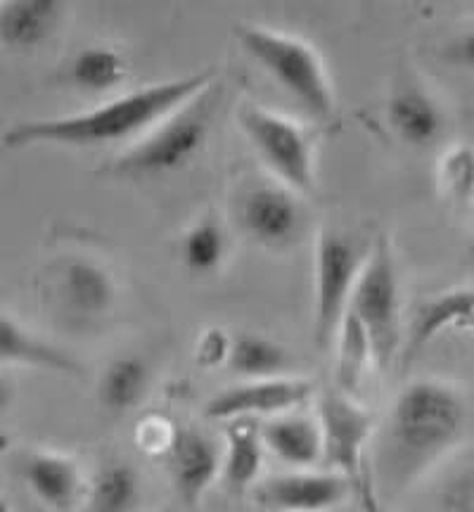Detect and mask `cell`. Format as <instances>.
<instances>
[{
  "label": "cell",
  "mask_w": 474,
  "mask_h": 512,
  "mask_svg": "<svg viewBox=\"0 0 474 512\" xmlns=\"http://www.w3.org/2000/svg\"><path fill=\"white\" fill-rule=\"evenodd\" d=\"M467 425L463 396L453 384L415 380L401 389L375 446L377 489L401 494L458 444Z\"/></svg>",
  "instance_id": "6da1fadb"
},
{
  "label": "cell",
  "mask_w": 474,
  "mask_h": 512,
  "mask_svg": "<svg viewBox=\"0 0 474 512\" xmlns=\"http://www.w3.org/2000/svg\"><path fill=\"white\" fill-rule=\"evenodd\" d=\"M209 83H214V74L197 72L181 76V79L136 88V91L102 102V105L88 112L72 114V117L19 121V124L5 131L3 143L8 147L46 143L95 147L121 143V140H131L136 136L143 138L166 114H171L183 102L195 98Z\"/></svg>",
  "instance_id": "7a4b0ae2"
},
{
  "label": "cell",
  "mask_w": 474,
  "mask_h": 512,
  "mask_svg": "<svg viewBox=\"0 0 474 512\" xmlns=\"http://www.w3.org/2000/svg\"><path fill=\"white\" fill-rule=\"evenodd\" d=\"M237 43L271 79L304 110L328 119L335 110V91L325 64L304 38L261 24H237Z\"/></svg>",
  "instance_id": "3957f363"
},
{
  "label": "cell",
  "mask_w": 474,
  "mask_h": 512,
  "mask_svg": "<svg viewBox=\"0 0 474 512\" xmlns=\"http://www.w3.org/2000/svg\"><path fill=\"white\" fill-rule=\"evenodd\" d=\"M216 105L219 95L214 91V83H209L195 98L166 114L136 145L128 147L114 162V171L121 176L147 178L183 169L207 143Z\"/></svg>",
  "instance_id": "277c9868"
},
{
  "label": "cell",
  "mask_w": 474,
  "mask_h": 512,
  "mask_svg": "<svg viewBox=\"0 0 474 512\" xmlns=\"http://www.w3.org/2000/svg\"><path fill=\"white\" fill-rule=\"evenodd\" d=\"M349 311L363 325L373 349V363L389 370L401 349V285L389 240L380 235L370 247L368 259L351 294Z\"/></svg>",
  "instance_id": "5b68a950"
},
{
  "label": "cell",
  "mask_w": 474,
  "mask_h": 512,
  "mask_svg": "<svg viewBox=\"0 0 474 512\" xmlns=\"http://www.w3.org/2000/svg\"><path fill=\"white\" fill-rule=\"evenodd\" d=\"M370 242L344 230H323L316 242V323L313 339L318 349L335 344L337 330L349 311Z\"/></svg>",
  "instance_id": "8992f818"
},
{
  "label": "cell",
  "mask_w": 474,
  "mask_h": 512,
  "mask_svg": "<svg viewBox=\"0 0 474 512\" xmlns=\"http://www.w3.org/2000/svg\"><path fill=\"white\" fill-rule=\"evenodd\" d=\"M237 121L264 164L283 185L299 192L313 188L316 147L304 126L259 105H242Z\"/></svg>",
  "instance_id": "52a82bcc"
},
{
  "label": "cell",
  "mask_w": 474,
  "mask_h": 512,
  "mask_svg": "<svg viewBox=\"0 0 474 512\" xmlns=\"http://www.w3.org/2000/svg\"><path fill=\"white\" fill-rule=\"evenodd\" d=\"M318 425L323 432V460L356 489L365 475L363 453L373 437L375 413L356 403L351 394L330 389L318 401Z\"/></svg>",
  "instance_id": "ba28073f"
},
{
  "label": "cell",
  "mask_w": 474,
  "mask_h": 512,
  "mask_svg": "<svg viewBox=\"0 0 474 512\" xmlns=\"http://www.w3.org/2000/svg\"><path fill=\"white\" fill-rule=\"evenodd\" d=\"M55 302L69 318L81 323L105 318L117 304V280L100 261L83 254L62 256L53 268Z\"/></svg>",
  "instance_id": "9c48e42d"
},
{
  "label": "cell",
  "mask_w": 474,
  "mask_h": 512,
  "mask_svg": "<svg viewBox=\"0 0 474 512\" xmlns=\"http://www.w3.org/2000/svg\"><path fill=\"white\" fill-rule=\"evenodd\" d=\"M313 387L297 377H275V380H245L235 387L214 394L204 406L209 420L233 422L254 418H278L297 411L311 399Z\"/></svg>",
  "instance_id": "30bf717a"
},
{
  "label": "cell",
  "mask_w": 474,
  "mask_h": 512,
  "mask_svg": "<svg viewBox=\"0 0 474 512\" xmlns=\"http://www.w3.org/2000/svg\"><path fill=\"white\" fill-rule=\"evenodd\" d=\"M354 484L337 472H285L254 484V503L266 512H328L347 501Z\"/></svg>",
  "instance_id": "8fae6325"
},
{
  "label": "cell",
  "mask_w": 474,
  "mask_h": 512,
  "mask_svg": "<svg viewBox=\"0 0 474 512\" xmlns=\"http://www.w3.org/2000/svg\"><path fill=\"white\" fill-rule=\"evenodd\" d=\"M245 233L268 249H287L304 233V209L287 185L259 183L240 200Z\"/></svg>",
  "instance_id": "7c38bea8"
},
{
  "label": "cell",
  "mask_w": 474,
  "mask_h": 512,
  "mask_svg": "<svg viewBox=\"0 0 474 512\" xmlns=\"http://www.w3.org/2000/svg\"><path fill=\"white\" fill-rule=\"evenodd\" d=\"M223 448L195 427L178 430L174 446L166 453L171 484L185 505H197L221 477Z\"/></svg>",
  "instance_id": "4fadbf2b"
},
{
  "label": "cell",
  "mask_w": 474,
  "mask_h": 512,
  "mask_svg": "<svg viewBox=\"0 0 474 512\" xmlns=\"http://www.w3.org/2000/svg\"><path fill=\"white\" fill-rule=\"evenodd\" d=\"M24 482L43 505L53 510H69L86 494L88 482L83 479L79 460L67 453L38 451L24 460Z\"/></svg>",
  "instance_id": "5bb4252c"
},
{
  "label": "cell",
  "mask_w": 474,
  "mask_h": 512,
  "mask_svg": "<svg viewBox=\"0 0 474 512\" xmlns=\"http://www.w3.org/2000/svg\"><path fill=\"white\" fill-rule=\"evenodd\" d=\"M467 325H474V287H458V290H448L425 299L413 316L406 363L444 330L467 328Z\"/></svg>",
  "instance_id": "9a60e30c"
},
{
  "label": "cell",
  "mask_w": 474,
  "mask_h": 512,
  "mask_svg": "<svg viewBox=\"0 0 474 512\" xmlns=\"http://www.w3.org/2000/svg\"><path fill=\"white\" fill-rule=\"evenodd\" d=\"M0 363L53 370L62 375H81L83 368L72 354L46 342L43 337L0 311Z\"/></svg>",
  "instance_id": "2e32d148"
},
{
  "label": "cell",
  "mask_w": 474,
  "mask_h": 512,
  "mask_svg": "<svg viewBox=\"0 0 474 512\" xmlns=\"http://www.w3.org/2000/svg\"><path fill=\"white\" fill-rule=\"evenodd\" d=\"M261 439L268 451L299 470H309L323 460V432L318 418L311 420L297 413L278 415L261 427Z\"/></svg>",
  "instance_id": "e0dca14e"
},
{
  "label": "cell",
  "mask_w": 474,
  "mask_h": 512,
  "mask_svg": "<svg viewBox=\"0 0 474 512\" xmlns=\"http://www.w3.org/2000/svg\"><path fill=\"white\" fill-rule=\"evenodd\" d=\"M389 124L403 143L411 147L434 145L444 131V117L432 95L420 86L399 88L387 105Z\"/></svg>",
  "instance_id": "ac0fdd59"
},
{
  "label": "cell",
  "mask_w": 474,
  "mask_h": 512,
  "mask_svg": "<svg viewBox=\"0 0 474 512\" xmlns=\"http://www.w3.org/2000/svg\"><path fill=\"white\" fill-rule=\"evenodd\" d=\"M152 387V366L140 354L112 358L98 380V401L107 413L136 411Z\"/></svg>",
  "instance_id": "d6986e66"
},
{
  "label": "cell",
  "mask_w": 474,
  "mask_h": 512,
  "mask_svg": "<svg viewBox=\"0 0 474 512\" xmlns=\"http://www.w3.org/2000/svg\"><path fill=\"white\" fill-rule=\"evenodd\" d=\"M264 439L261 427L252 420H233L226 430L221 477L233 494L252 491L264 467Z\"/></svg>",
  "instance_id": "ffe728a7"
},
{
  "label": "cell",
  "mask_w": 474,
  "mask_h": 512,
  "mask_svg": "<svg viewBox=\"0 0 474 512\" xmlns=\"http://www.w3.org/2000/svg\"><path fill=\"white\" fill-rule=\"evenodd\" d=\"M62 5L55 0H10L0 3V43L36 48L53 34Z\"/></svg>",
  "instance_id": "44dd1931"
},
{
  "label": "cell",
  "mask_w": 474,
  "mask_h": 512,
  "mask_svg": "<svg viewBox=\"0 0 474 512\" xmlns=\"http://www.w3.org/2000/svg\"><path fill=\"white\" fill-rule=\"evenodd\" d=\"M88 512H136L143 503V479L128 460H110L86 486Z\"/></svg>",
  "instance_id": "7402d4cb"
},
{
  "label": "cell",
  "mask_w": 474,
  "mask_h": 512,
  "mask_svg": "<svg viewBox=\"0 0 474 512\" xmlns=\"http://www.w3.org/2000/svg\"><path fill=\"white\" fill-rule=\"evenodd\" d=\"M226 366L242 380H275V377H287L292 356L271 337L240 332L237 337H230Z\"/></svg>",
  "instance_id": "603a6c76"
},
{
  "label": "cell",
  "mask_w": 474,
  "mask_h": 512,
  "mask_svg": "<svg viewBox=\"0 0 474 512\" xmlns=\"http://www.w3.org/2000/svg\"><path fill=\"white\" fill-rule=\"evenodd\" d=\"M126 57L112 46H86L69 62V83L86 93H110L126 81Z\"/></svg>",
  "instance_id": "cb8c5ba5"
},
{
  "label": "cell",
  "mask_w": 474,
  "mask_h": 512,
  "mask_svg": "<svg viewBox=\"0 0 474 512\" xmlns=\"http://www.w3.org/2000/svg\"><path fill=\"white\" fill-rule=\"evenodd\" d=\"M228 256V235L223 223L216 216H202L185 230L181 240V259L183 266L192 275H214L226 264Z\"/></svg>",
  "instance_id": "d4e9b609"
},
{
  "label": "cell",
  "mask_w": 474,
  "mask_h": 512,
  "mask_svg": "<svg viewBox=\"0 0 474 512\" xmlns=\"http://www.w3.org/2000/svg\"><path fill=\"white\" fill-rule=\"evenodd\" d=\"M337 368L335 380L337 389L344 394H354L361 387L365 370L373 363V349H370V339L365 335L363 325L358 323L354 313L347 311L342 325H339L337 337Z\"/></svg>",
  "instance_id": "484cf974"
},
{
  "label": "cell",
  "mask_w": 474,
  "mask_h": 512,
  "mask_svg": "<svg viewBox=\"0 0 474 512\" xmlns=\"http://www.w3.org/2000/svg\"><path fill=\"white\" fill-rule=\"evenodd\" d=\"M439 188L456 204L474 202V147L456 145L441 157Z\"/></svg>",
  "instance_id": "4316f807"
},
{
  "label": "cell",
  "mask_w": 474,
  "mask_h": 512,
  "mask_svg": "<svg viewBox=\"0 0 474 512\" xmlns=\"http://www.w3.org/2000/svg\"><path fill=\"white\" fill-rule=\"evenodd\" d=\"M176 434L178 427L174 422L166 420L164 415H147L136 427V446L152 458H166V453L174 446Z\"/></svg>",
  "instance_id": "83f0119b"
},
{
  "label": "cell",
  "mask_w": 474,
  "mask_h": 512,
  "mask_svg": "<svg viewBox=\"0 0 474 512\" xmlns=\"http://www.w3.org/2000/svg\"><path fill=\"white\" fill-rule=\"evenodd\" d=\"M439 512H474V467L463 470L444 486Z\"/></svg>",
  "instance_id": "f1b7e54d"
},
{
  "label": "cell",
  "mask_w": 474,
  "mask_h": 512,
  "mask_svg": "<svg viewBox=\"0 0 474 512\" xmlns=\"http://www.w3.org/2000/svg\"><path fill=\"white\" fill-rule=\"evenodd\" d=\"M230 351V337L221 328H211L204 332L197 342V363L200 366H219L226 363Z\"/></svg>",
  "instance_id": "f546056e"
},
{
  "label": "cell",
  "mask_w": 474,
  "mask_h": 512,
  "mask_svg": "<svg viewBox=\"0 0 474 512\" xmlns=\"http://www.w3.org/2000/svg\"><path fill=\"white\" fill-rule=\"evenodd\" d=\"M444 60L460 64V67L474 69V29L467 31L465 36H460L456 43H451V46H448Z\"/></svg>",
  "instance_id": "4dcf8cb0"
},
{
  "label": "cell",
  "mask_w": 474,
  "mask_h": 512,
  "mask_svg": "<svg viewBox=\"0 0 474 512\" xmlns=\"http://www.w3.org/2000/svg\"><path fill=\"white\" fill-rule=\"evenodd\" d=\"M354 494L358 496V505H361V512H384L382 508V501H380V491H377V486L373 482V475H365L361 477V482L356 484Z\"/></svg>",
  "instance_id": "1f68e13d"
},
{
  "label": "cell",
  "mask_w": 474,
  "mask_h": 512,
  "mask_svg": "<svg viewBox=\"0 0 474 512\" xmlns=\"http://www.w3.org/2000/svg\"><path fill=\"white\" fill-rule=\"evenodd\" d=\"M12 403V387L5 382V377H0V415L10 408Z\"/></svg>",
  "instance_id": "d6a6232c"
},
{
  "label": "cell",
  "mask_w": 474,
  "mask_h": 512,
  "mask_svg": "<svg viewBox=\"0 0 474 512\" xmlns=\"http://www.w3.org/2000/svg\"><path fill=\"white\" fill-rule=\"evenodd\" d=\"M0 512H12V510H10V505L5 503V501H0Z\"/></svg>",
  "instance_id": "836d02e7"
},
{
  "label": "cell",
  "mask_w": 474,
  "mask_h": 512,
  "mask_svg": "<svg viewBox=\"0 0 474 512\" xmlns=\"http://www.w3.org/2000/svg\"><path fill=\"white\" fill-rule=\"evenodd\" d=\"M159 512H169V510H159Z\"/></svg>",
  "instance_id": "e575fe53"
}]
</instances>
